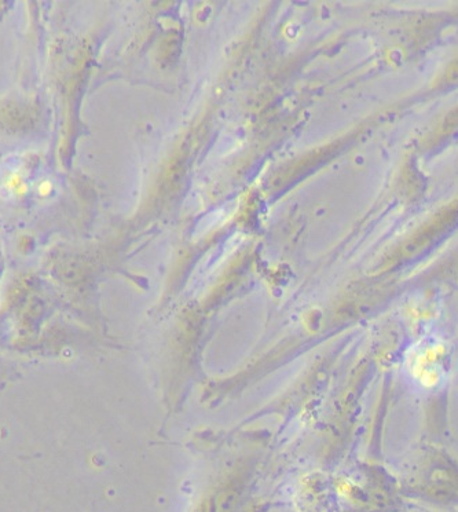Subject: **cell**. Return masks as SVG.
<instances>
[{"label": "cell", "instance_id": "1", "mask_svg": "<svg viewBox=\"0 0 458 512\" xmlns=\"http://www.w3.org/2000/svg\"><path fill=\"white\" fill-rule=\"evenodd\" d=\"M449 79L458 80V64L449 71Z\"/></svg>", "mask_w": 458, "mask_h": 512}]
</instances>
